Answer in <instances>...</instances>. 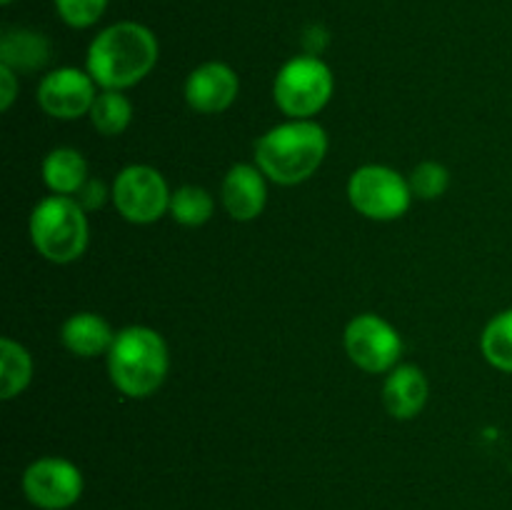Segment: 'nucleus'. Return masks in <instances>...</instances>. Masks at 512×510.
Segmentation results:
<instances>
[{
  "label": "nucleus",
  "instance_id": "obj_1",
  "mask_svg": "<svg viewBox=\"0 0 512 510\" xmlns=\"http://www.w3.org/2000/svg\"><path fill=\"white\" fill-rule=\"evenodd\" d=\"M158 63V40L145 25L123 20L93 38L85 70L103 90H125L140 83Z\"/></svg>",
  "mask_w": 512,
  "mask_h": 510
},
{
  "label": "nucleus",
  "instance_id": "obj_2",
  "mask_svg": "<svg viewBox=\"0 0 512 510\" xmlns=\"http://www.w3.org/2000/svg\"><path fill=\"white\" fill-rule=\"evenodd\" d=\"M328 135L315 120H295L270 128L255 143V163L265 178L280 185H298L323 165Z\"/></svg>",
  "mask_w": 512,
  "mask_h": 510
},
{
  "label": "nucleus",
  "instance_id": "obj_3",
  "mask_svg": "<svg viewBox=\"0 0 512 510\" xmlns=\"http://www.w3.org/2000/svg\"><path fill=\"white\" fill-rule=\"evenodd\" d=\"M168 345L163 335L145 325H130L115 333L108 353V373L115 388L128 398H148L168 375Z\"/></svg>",
  "mask_w": 512,
  "mask_h": 510
},
{
  "label": "nucleus",
  "instance_id": "obj_4",
  "mask_svg": "<svg viewBox=\"0 0 512 510\" xmlns=\"http://www.w3.org/2000/svg\"><path fill=\"white\" fill-rule=\"evenodd\" d=\"M88 218L73 195H48L30 213V240L50 263H73L88 248Z\"/></svg>",
  "mask_w": 512,
  "mask_h": 510
},
{
  "label": "nucleus",
  "instance_id": "obj_5",
  "mask_svg": "<svg viewBox=\"0 0 512 510\" xmlns=\"http://www.w3.org/2000/svg\"><path fill=\"white\" fill-rule=\"evenodd\" d=\"M333 70L315 55H298L278 70L273 98L288 118L310 120L333 98Z\"/></svg>",
  "mask_w": 512,
  "mask_h": 510
},
{
  "label": "nucleus",
  "instance_id": "obj_6",
  "mask_svg": "<svg viewBox=\"0 0 512 510\" xmlns=\"http://www.w3.org/2000/svg\"><path fill=\"white\" fill-rule=\"evenodd\" d=\"M350 205L370 220H395L408 213L413 190L408 178L388 165H363L348 180Z\"/></svg>",
  "mask_w": 512,
  "mask_h": 510
},
{
  "label": "nucleus",
  "instance_id": "obj_7",
  "mask_svg": "<svg viewBox=\"0 0 512 510\" xmlns=\"http://www.w3.org/2000/svg\"><path fill=\"white\" fill-rule=\"evenodd\" d=\"M113 203L128 223L148 225L170 210V188L150 165H128L113 183Z\"/></svg>",
  "mask_w": 512,
  "mask_h": 510
},
{
  "label": "nucleus",
  "instance_id": "obj_8",
  "mask_svg": "<svg viewBox=\"0 0 512 510\" xmlns=\"http://www.w3.org/2000/svg\"><path fill=\"white\" fill-rule=\"evenodd\" d=\"M348 358L365 373H390L403 353L400 333L375 313L355 315L345 328Z\"/></svg>",
  "mask_w": 512,
  "mask_h": 510
},
{
  "label": "nucleus",
  "instance_id": "obj_9",
  "mask_svg": "<svg viewBox=\"0 0 512 510\" xmlns=\"http://www.w3.org/2000/svg\"><path fill=\"white\" fill-rule=\"evenodd\" d=\"M23 493L35 508L65 510L83 495V475L65 458H38L23 473Z\"/></svg>",
  "mask_w": 512,
  "mask_h": 510
},
{
  "label": "nucleus",
  "instance_id": "obj_10",
  "mask_svg": "<svg viewBox=\"0 0 512 510\" xmlns=\"http://www.w3.org/2000/svg\"><path fill=\"white\" fill-rule=\"evenodd\" d=\"M98 95V83L88 70L58 68L50 70L38 85V105L58 120H75L88 115Z\"/></svg>",
  "mask_w": 512,
  "mask_h": 510
},
{
  "label": "nucleus",
  "instance_id": "obj_11",
  "mask_svg": "<svg viewBox=\"0 0 512 510\" xmlns=\"http://www.w3.org/2000/svg\"><path fill=\"white\" fill-rule=\"evenodd\" d=\"M240 90V80L230 65L210 60L198 65L185 80V100L195 113L215 115L228 110L235 103Z\"/></svg>",
  "mask_w": 512,
  "mask_h": 510
},
{
  "label": "nucleus",
  "instance_id": "obj_12",
  "mask_svg": "<svg viewBox=\"0 0 512 510\" xmlns=\"http://www.w3.org/2000/svg\"><path fill=\"white\" fill-rule=\"evenodd\" d=\"M220 200L223 208L233 220H255L265 210L268 203V183L265 173L258 165L238 163L225 173L220 185Z\"/></svg>",
  "mask_w": 512,
  "mask_h": 510
},
{
  "label": "nucleus",
  "instance_id": "obj_13",
  "mask_svg": "<svg viewBox=\"0 0 512 510\" xmlns=\"http://www.w3.org/2000/svg\"><path fill=\"white\" fill-rule=\"evenodd\" d=\"M428 378L418 365H395L383 385V403L398 420H410L428 403Z\"/></svg>",
  "mask_w": 512,
  "mask_h": 510
},
{
  "label": "nucleus",
  "instance_id": "obj_14",
  "mask_svg": "<svg viewBox=\"0 0 512 510\" xmlns=\"http://www.w3.org/2000/svg\"><path fill=\"white\" fill-rule=\"evenodd\" d=\"M60 340L78 358H95L100 353H110L115 333L103 315L73 313L60 328Z\"/></svg>",
  "mask_w": 512,
  "mask_h": 510
},
{
  "label": "nucleus",
  "instance_id": "obj_15",
  "mask_svg": "<svg viewBox=\"0 0 512 510\" xmlns=\"http://www.w3.org/2000/svg\"><path fill=\"white\" fill-rule=\"evenodd\" d=\"M50 60V40L30 28H10L0 38V65L15 73H35Z\"/></svg>",
  "mask_w": 512,
  "mask_h": 510
},
{
  "label": "nucleus",
  "instance_id": "obj_16",
  "mask_svg": "<svg viewBox=\"0 0 512 510\" xmlns=\"http://www.w3.org/2000/svg\"><path fill=\"white\" fill-rule=\"evenodd\" d=\"M40 173L53 195H75L90 178L88 163H85L83 153H78L75 148L50 150L40 165Z\"/></svg>",
  "mask_w": 512,
  "mask_h": 510
},
{
  "label": "nucleus",
  "instance_id": "obj_17",
  "mask_svg": "<svg viewBox=\"0 0 512 510\" xmlns=\"http://www.w3.org/2000/svg\"><path fill=\"white\" fill-rule=\"evenodd\" d=\"M33 378V358L13 338L0 340V398L13 400Z\"/></svg>",
  "mask_w": 512,
  "mask_h": 510
},
{
  "label": "nucleus",
  "instance_id": "obj_18",
  "mask_svg": "<svg viewBox=\"0 0 512 510\" xmlns=\"http://www.w3.org/2000/svg\"><path fill=\"white\" fill-rule=\"evenodd\" d=\"M88 115L100 135L113 138V135L123 133L133 120V103L128 100V95H123V90H100Z\"/></svg>",
  "mask_w": 512,
  "mask_h": 510
},
{
  "label": "nucleus",
  "instance_id": "obj_19",
  "mask_svg": "<svg viewBox=\"0 0 512 510\" xmlns=\"http://www.w3.org/2000/svg\"><path fill=\"white\" fill-rule=\"evenodd\" d=\"M170 215L175 223L185 225V228H198L205 225L215 213V200L200 185H180L170 195Z\"/></svg>",
  "mask_w": 512,
  "mask_h": 510
},
{
  "label": "nucleus",
  "instance_id": "obj_20",
  "mask_svg": "<svg viewBox=\"0 0 512 510\" xmlns=\"http://www.w3.org/2000/svg\"><path fill=\"white\" fill-rule=\"evenodd\" d=\"M480 348H483L485 360L493 368L503 370V373H512V308L498 313L485 325Z\"/></svg>",
  "mask_w": 512,
  "mask_h": 510
},
{
  "label": "nucleus",
  "instance_id": "obj_21",
  "mask_svg": "<svg viewBox=\"0 0 512 510\" xmlns=\"http://www.w3.org/2000/svg\"><path fill=\"white\" fill-rule=\"evenodd\" d=\"M408 183L410 190H413V198L438 200L440 195H445V190H448L450 173L445 165L435 163V160H425V163L415 165Z\"/></svg>",
  "mask_w": 512,
  "mask_h": 510
},
{
  "label": "nucleus",
  "instance_id": "obj_22",
  "mask_svg": "<svg viewBox=\"0 0 512 510\" xmlns=\"http://www.w3.org/2000/svg\"><path fill=\"white\" fill-rule=\"evenodd\" d=\"M55 10L70 28H90L103 18L108 0H53Z\"/></svg>",
  "mask_w": 512,
  "mask_h": 510
},
{
  "label": "nucleus",
  "instance_id": "obj_23",
  "mask_svg": "<svg viewBox=\"0 0 512 510\" xmlns=\"http://www.w3.org/2000/svg\"><path fill=\"white\" fill-rule=\"evenodd\" d=\"M73 198L78 200L80 208H83L85 213H88V210H98V208H103L105 200L113 198V190L105 188L103 180H98V178H88V180H85L83 188H80L78 193L73 195Z\"/></svg>",
  "mask_w": 512,
  "mask_h": 510
},
{
  "label": "nucleus",
  "instance_id": "obj_24",
  "mask_svg": "<svg viewBox=\"0 0 512 510\" xmlns=\"http://www.w3.org/2000/svg\"><path fill=\"white\" fill-rule=\"evenodd\" d=\"M15 95H18V73L8 65H0V108L10 110Z\"/></svg>",
  "mask_w": 512,
  "mask_h": 510
},
{
  "label": "nucleus",
  "instance_id": "obj_25",
  "mask_svg": "<svg viewBox=\"0 0 512 510\" xmlns=\"http://www.w3.org/2000/svg\"><path fill=\"white\" fill-rule=\"evenodd\" d=\"M0 3H3V5H10V3H13V0H0Z\"/></svg>",
  "mask_w": 512,
  "mask_h": 510
}]
</instances>
